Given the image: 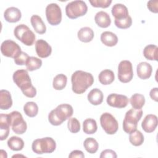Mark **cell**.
I'll use <instances>...</instances> for the list:
<instances>
[{
  "label": "cell",
  "instance_id": "4dcf8cb0",
  "mask_svg": "<svg viewBox=\"0 0 158 158\" xmlns=\"http://www.w3.org/2000/svg\"><path fill=\"white\" fill-rule=\"evenodd\" d=\"M67 82V78L66 75L62 73L57 75L53 79L52 86L56 90H62L63 89Z\"/></svg>",
  "mask_w": 158,
  "mask_h": 158
},
{
  "label": "cell",
  "instance_id": "52a82bcc",
  "mask_svg": "<svg viewBox=\"0 0 158 158\" xmlns=\"http://www.w3.org/2000/svg\"><path fill=\"white\" fill-rule=\"evenodd\" d=\"M88 11V7L85 2L81 0L73 1L68 3L65 7V14L71 19H75L83 16Z\"/></svg>",
  "mask_w": 158,
  "mask_h": 158
},
{
  "label": "cell",
  "instance_id": "ffe728a7",
  "mask_svg": "<svg viewBox=\"0 0 158 158\" xmlns=\"http://www.w3.org/2000/svg\"><path fill=\"white\" fill-rule=\"evenodd\" d=\"M95 23L101 28H107L111 23V19L109 15L104 11H99L96 13L94 17Z\"/></svg>",
  "mask_w": 158,
  "mask_h": 158
},
{
  "label": "cell",
  "instance_id": "7402d4cb",
  "mask_svg": "<svg viewBox=\"0 0 158 158\" xmlns=\"http://www.w3.org/2000/svg\"><path fill=\"white\" fill-rule=\"evenodd\" d=\"M88 100L93 105L97 106L101 104L103 101L104 95L102 92L98 88L91 89L88 94Z\"/></svg>",
  "mask_w": 158,
  "mask_h": 158
},
{
  "label": "cell",
  "instance_id": "9a60e30c",
  "mask_svg": "<svg viewBox=\"0 0 158 158\" xmlns=\"http://www.w3.org/2000/svg\"><path fill=\"white\" fill-rule=\"evenodd\" d=\"M157 123V117L154 114H148L143 120L141 127L145 132L149 133L153 132L156 130Z\"/></svg>",
  "mask_w": 158,
  "mask_h": 158
},
{
  "label": "cell",
  "instance_id": "e0dca14e",
  "mask_svg": "<svg viewBox=\"0 0 158 158\" xmlns=\"http://www.w3.org/2000/svg\"><path fill=\"white\" fill-rule=\"evenodd\" d=\"M22 14L20 10L15 7H10L6 9L4 13L5 20L10 23H15L21 19Z\"/></svg>",
  "mask_w": 158,
  "mask_h": 158
},
{
  "label": "cell",
  "instance_id": "ba28073f",
  "mask_svg": "<svg viewBox=\"0 0 158 158\" xmlns=\"http://www.w3.org/2000/svg\"><path fill=\"white\" fill-rule=\"evenodd\" d=\"M7 117L10 126L15 133L22 135L26 131L27 125L21 113L18 111H13L7 114Z\"/></svg>",
  "mask_w": 158,
  "mask_h": 158
},
{
  "label": "cell",
  "instance_id": "83f0119b",
  "mask_svg": "<svg viewBox=\"0 0 158 158\" xmlns=\"http://www.w3.org/2000/svg\"><path fill=\"white\" fill-rule=\"evenodd\" d=\"M8 147L12 151H21L24 147V142L20 137L13 136H11L7 141Z\"/></svg>",
  "mask_w": 158,
  "mask_h": 158
},
{
  "label": "cell",
  "instance_id": "6da1fadb",
  "mask_svg": "<svg viewBox=\"0 0 158 158\" xmlns=\"http://www.w3.org/2000/svg\"><path fill=\"white\" fill-rule=\"evenodd\" d=\"M13 81L21 89L23 94L30 98L36 94V89L32 85L31 78L27 70L20 69L15 71L12 76Z\"/></svg>",
  "mask_w": 158,
  "mask_h": 158
},
{
  "label": "cell",
  "instance_id": "277c9868",
  "mask_svg": "<svg viewBox=\"0 0 158 158\" xmlns=\"http://www.w3.org/2000/svg\"><path fill=\"white\" fill-rule=\"evenodd\" d=\"M143 115V110L140 109H131L128 110L125 115L123 121V131L130 134L131 133L136 130L138 122L141 119Z\"/></svg>",
  "mask_w": 158,
  "mask_h": 158
},
{
  "label": "cell",
  "instance_id": "b9f144b4",
  "mask_svg": "<svg viewBox=\"0 0 158 158\" xmlns=\"http://www.w3.org/2000/svg\"><path fill=\"white\" fill-rule=\"evenodd\" d=\"M69 157H70V158H75V157L83 158V157H85V155L81 151L74 150L70 152V154L69 155Z\"/></svg>",
  "mask_w": 158,
  "mask_h": 158
},
{
  "label": "cell",
  "instance_id": "60d3db41",
  "mask_svg": "<svg viewBox=\"0 0 158 158\" xmlns=\"http://www.w3.org/2000/svg\"><path fill=\"white\" fill-rule=\"evenodd\" d=\"M148 8L149 10L153 12V13H157L158 12V8H157V4H158V1H149L148 2L147 4Z\"/></svg>",
  "mask_w": 158,
  "mask_h": 158
},
{
  "label": "cell",
  "instance_id": "30bf717a",
  "mask_svg": "<svg viewBox=\"0 0 158 158\" xmlns=\"http://www.w3.org/2000/svg\"><path fill=\"white\" fill-rule=\"evenodd\" d=\"M133 77L132 64L127 60H122L118 66V78L123 83L130 82Z\"/></svg>",
  "mask_w": 158,
  "mask_h": 158
},
{
  "label": "cell",
  "instance_id": "ac0fdd59",
  "mask_svg": "<svg viewBox=\"0 0 158 158\" xmlns=\"http://www.w3.org/2000/svg\"><path fill=\"white\" fill-rule=\"evenodd\" d=\"M111 12L115 19L120 20L129 16L127 7L125 5L120 3L115 4L112 6Z\"/></svg>",
  "mask_w": 158,
  "mask_h": 158
},
{
  "label": "cell",
  "instance_id": "d6986e66",
  "mask_svg": "<svg viewBox=\"0 0 158 158\" xmlns=\"http://www.w3.org/2000/svg\"><path fill=\"white\" fill-rule=\"evenodd\" d=\"M10 124L8 120L7 114H1L0 115V133L1 141L6 139L9 134Z\"/></svg>",
  "mask_w": 158,
  "mask_h": 158
},
{
  "label": "cell",
  "instance_id": "5b68a950",
  "mask_svg": "<svg viewBox=\"0 0 158 158\" xmlns=\"http://www.w3.org/2000/svg\"><path fill=\"white\" fill-rule=\"evenodd\" d=\"M32 151L37 154L52 153L56 148L54 139L51 137H45L34 140L31 145Z\"/></svg>",
  "mask_w": 158,
  "mask_h": 158
},
{
  "label": "cell",
  "instance_id": "7a4b0ae2",
  "mask_svg": "<svg viewBox=\"0 0 158 158\" xmlns=\"http://www.w3.org/2000/svg\"><path fill=\"white\" fill-rule=\"evenodd\" d=\"M72 89L76 94H83L94 83L91 73L82 70H77L72 75Z\"/></svg>",
  "mask_w": 158,
  "mask_h": 158
},
{
  "label": "cell",
  "instance_id": "cb8c5ba5",
  "mask_svg": "<svg viewBox=\"0 0 158 158\" xmlns=\"http://www.w3.org/2000/svg\"><path fill=\"white\" fill-rule=\"evenodd\" d=\"M101 41L104 45L112 47L117 44L118 42V38L115 33L106 31L101 33Z\"/></svg>",
  "mask_w": 158,
  "mask_h": 158
},
{
  "label": "cell",
  "instance_id": "9c48e42d",
  "mask_svg": "<svg viewBox=\"0 0 158 158\" xmlns=\"http://www.w3.org/2000/svg\"><path fill=\"white\" fill-rule=\"evenodd\" d=\"M100 123L105 131L108 135L115 134L118 128V123L115 118L110 113H103L100 117Z\"/></svg>",
  "mask_w": 158,
  "mask_h": 158
},
{
  "label": "cell",
  "instance_id": "f1b7e54d",
  "mask_svg": "<svg viewBox=\"0 0 158 158\" xmlns=\"http://www.w3.org/2000/svg\"><path fill=\"white\" fill-rule=\"evenodd\" d=\"M97 129V123L93 118H86L83 122V130L86 134H94L96 132Z\"/></svg>",
  "mask_w": 158,
  "mask_h": 158
},
{
  "label": "cell",
  "instance_id": "d590c367",
  "mask_svg": "<svg viewBox=\"0 0 158 158\" xmlns=\"http://www.w3.org/2000/svg\"><path fill=\"white\" fill-rule=\"evenodd\" d=\"M114 23L115 26L120 29H127L131 27L132 24V19L131 17L129 15L125 19L118 20L115 19Z\"/></svg>",
  "mask_w": 158,
  "mask_h": 158
},
{
  "label": "cell",
  "instance_id": "836d02e7",
  "mask_svg": "<svg viewBox=\"0 0 158 158\" xmlns=\"http://www.w3.org/2000/svg\"><path fill=\"white\" fill-rule=\"evenodd\" d=\"M23 111L27 116L34 117L38 112V105L35 102H27L23 106Z\"/></svg>",
  "mask_w": 158,
  "mask_h": 158
},
{
  "label": "cell",
  "instance_id": "1f68e13d",
  "mask_svg": "<svg viewBox=\"0 0 158 158\" xmlns=\"http://www.w3.org/2000/svg\"><path fill=\"white\" fill-rule=\"evenodd\" d=\"M83 146L88 152L90 154H94L98 149L99 144L94 138H87L84 141Z\"/></svg>",
  "mask_w": 158,
  "mask_h": 158
},
{
  "label": "cell",
  "instance_id": "ab89813d",
  "mask_svg": "<svg viewBox=\"0 0 158 158\" xmlns=\"http://www.w3.org/2000/svg\"><path fill=\"white\" fill-rule=\"evenodd\" d=\"M117 157L116 152L112 149H106L101 152L100 158H116Z\"/></svg>",
  "mask_w": 158,
  "mask_h": 158
},
{
  "label": "cell",
  "instance_id": "4316f807",
  "mask_svg": "<svg viewBox=\"0 0 158 158\" xmlns=\"http://www.w3.org/2000/svg\"><path fill=\"white\" fill-rule=\"evenodd\" d=\"M98 79L99 82L104 85H110L114 81V73L109 69H105L100 72Z\"/></svg>",
  "mask_w": 158,
  "mask_h": 158
},
{
  "label": "cell",
  "instance_id": "7c38bea8",
  "mask_svg": "<svg viewBox=\"0 0 158 158\" xmlns=\"http://www.w3.org/2000/svg\"><path fill=\"white\" fill-rule=\"evenodd\" d=\"M1 51L3 56L15 59L21 52L20 46L15 41L7 40L4 41L1 45Z\"/></svg>",
  "mask_w": 158,
  "mask_h": 158
},
{
  "label": "cell",
  "instance_id": "d4e9b609",
  "mask_svg": "<svg viewBox=\"0 0 158 158\" xmlns=\"http://www.w3.org/2000/svg\"><path fill=\"white\" fill-rule=\"evenodd\" d=\"M77 36L81 42L89 43L94 38V31L91 28L85 27L78 30Z\"/></svg>",
  "mask_w": 158,
  "mask_h": 158
},
{
  "label": "cell",
  "instance_id": "7bdbcfd3",
  "mask_svg": "<svg viewBox=\"0 0 158 158\" xmlns=\"http://www.w3.org/2000/svg\"><path fill=\"white\" fill-rule=\"evenodd\" d=\"M149 96L152 100L155 101L156 102H157L158 101V88H152L150 91Z\"/></svg>",
  "mask_w": 158,
  "mask_h": 158
},
{
  "label": "cell",
  "instance_id": "8fae6325",
  "mask_svg": "<svg viewBox=\"0 0 158 158\" xmlns=\"http://www.w3.org/2000/svg\"><path fill=\"white\" fill-rule=\"evenodd\" d=\"M46 16L48 23L51 25H57L62 20V11L56 3H51L46 7Z\"/></svg>",
  "mask_w": 158,
  "mask_h": 158
},
{
  "label": "cell",
  "instance_id": "74e56055",
  "mask_svg": "<svg viewBox=\"0 0 158 158\" xmlns=\"http://www.w3.org/2000/svg\"><path fill=\"white\" fill-rule=\"evenodd\" d=\"M90 4L94 7L107 8L112 3L111 0H89Z\"/></svg>",
  "mask_w": 158,
  "mask_h": 158
},
{
  "label": "cell",
  "instance_id": "5bb4252c",
  "mask_svg": "<svg viewBox=\"0 0 158 158\" xmlns=\"http://www.w3.org/2000/svg\"><path fill=\"white\" fill-rule=\"evenodd\" d=\"M35 50L37 55L41 58L49 57L52 52L51 46L44 40H38L35 43Z\"/></svg>",
  "mask_w": 158,
  "mask_h": 158
},
{
  "label": "cell",
  "instance_id": "8d00e7d4",
  "mask_svg": "<svg viewBox=\"0 0 158 158\" xmlns=\"http://www.w3.org/2000/svg\"><path fill=\"white\" fill-rule=\"evenodd\" d=\"M67 127L71 133H77L80 130V122L75 117L70 118L68 120Z\"/></svg>",
  "mask_w": 158,
  "mask_h": 158
},
{
  "label": "cell",
  "instance_id": "484cf974",
  "mask_svg": "<svg viewBox=\"0 0 158 158\" xmlns=\"http://www.w3.org/2000/svg\"><path fill=\"white\" fill-rule=\"evenodd\" d=\"M143 55L144 57L149 60L157 61L158 59V48L154 44H148L143 49Z\"/></svg>",
  "mask_w": 158,
  "mask_h": 158
},
{
  "label": "cell",
  "instance_id": "f546056e",
  "mask_svg": "<svg viewBox=\"0 0 158 158\" xmlns=\"http://www.w3.org/2000/svg\"><path fill=\"white\" fill-rule=\"evenodd\" d=\"M130 102L133 109H140L145 104V98L141 94L135 93L130 98Z\"/></svg>",
  "mask_w": 158,
  "mask_h": 158
},
{
  "label": "cell",
  "instance_id": "3957f363",
  "mask_svg": "<svg viewBox=\"0 0 158 158\" xmlns=\"http://www.w3.org/2000/svg\"><path fill=\"white\" fill-rule=\"evenodd\" d=\"M73 113V110L71 105L62 104L50 112L48 115V120L51 125L58 126L68 118H70Z\"/></svg>",
  "mask_w": 158,
  "mask_h": 158
},
{
  "label": "cell",
  "instance_id": "d6a6232c",
  "mask_svg": "<svg viewBox=\"0 0 158 158\" xmlns=\"http://www.w3.org/2000/svg\"><path fill=\"white\" fill-rule=\"evenodd\" d=\"M144 139V135L139 130H135L130 134L129 141L135 146H141L143 143Z\"/></svg>",
  "mask_w": 158,
  "mask_h": 158
},
{
  "label": "cell",
  "instance_id": "603a6c76",
  "mask_svg": "<svg viewBox=\"0 0 158 158\" xmlns=\"http://www.w3.org/2000/svg\"><path fill=\"white\" fill-rule=\"evenodd\" d=\"M30 22L35 31L39 34H44L46 31V27L41 17L38 15H33L31 17Z\"/></svg>",
  "mask_w": 158,
  "mask_h": 158
},
{
  "label": "cell",
  "instance_id": "44dd1931",
  "mask_svg": "<svg viewBox=\"0 0 158 158\" xmlns=\"http://www.w3.org/2000/svg\"><path fill=\"white\" fill-rule=\"evenodd\" d=\"M12 106V99L10 92L6 89L0 91V109L7 110Z\"/></svg>",
  "mask_w": 158,
  "mask_h": 158
},
{
  "label": "cell",
  "instance_id": "e575fe53",
  "mask_svg": "<svg viewBox=\"0 0 158 158\" xmlns=\"http://www.w3.org/2000/svg\"><path fill=\"white\" fill-rule=\"evenodd\" d=\"M27 70L31 72L39 69L42 65V60L36 57H30L25 64Z\"/></svg>",
  "mask_w": 158,
  "mask_h": 158
},
{
  "label": "cell",
  "instance_id": "ee69618b",
  "mask_svg": "<svg viewBox=\"0 0 158 158\" xmlns=\"http://www.w3.org/2000/svg\"><path fill=\"white\" fill-rule=\"evenodd\" d=\"M17 156H19V155H14V156H12V157H17ZM20 156H23V157H24V156H22V155H20Z\"/></svg>",
  "mask_w": 158,
  "mask_h": 158
},
{
  "label": "cell",
  "instance_id": "f35d334b",
  "mask_svg": "<svg viewBox=\"0 0 158 158\" xmlns=\"http://www.w3.org/2000/svg\"><path fill=\"white\" fill-rule=\"evenodd\" d=\"M29 56L25 52L22 51L15 59L14 62L15 64L18 65H25L27 63V60L29 58Z\"/></svg>",
  "mask_w": 158,
  "mask_h": 158
},
{
  "label": "cell",
  "instance_id": "4fadbf2b",
  "mask_svg": "<svg viewBox=\"0 0 158 158\" xmlns=\"http://www.w3.org/2000/svg\"><path fill=\"white\" fill-rule=\"evenodd\" d=\"M109 106L116 108H124L128 104V98L125 95L116 93L110 94L106 99Z\"/></svg>",
  "mask_w": 158,
  "mask_h": 158
},
{
  "label": "cell",
  "instance_id": "8992f818",
  "mask_svg": "<svg viewBox=\"0 0 158 158\" xmlns=\"http://www.w3.org/2000/svg\"><path fill=\"white\" fill-rule=\"evenodd\" d=\"M14 34L17 40L26 46L33 45L36 39L34 33L25 24H20L15 27Z\"/></svg>",
  "mask_w": 158,
  "mask_h": 158
},
{
  "label": "cell",
  "instance_id": "2e32d148",
  "mask_svg": "<svg viewBox=\"0 0 158 158\" xmlns=\"http://www.w3.org/2000/svg\"><path fill=\"white\" fill-rule=\"evenodd\" d=\"M152 68L150 64L146 62L139 63L136 67V72L138 77L142 80L148 79L152 73Z\"/></svg>",
  "mask_w": 158,
  "mask_h": 158
}]
</instances>
